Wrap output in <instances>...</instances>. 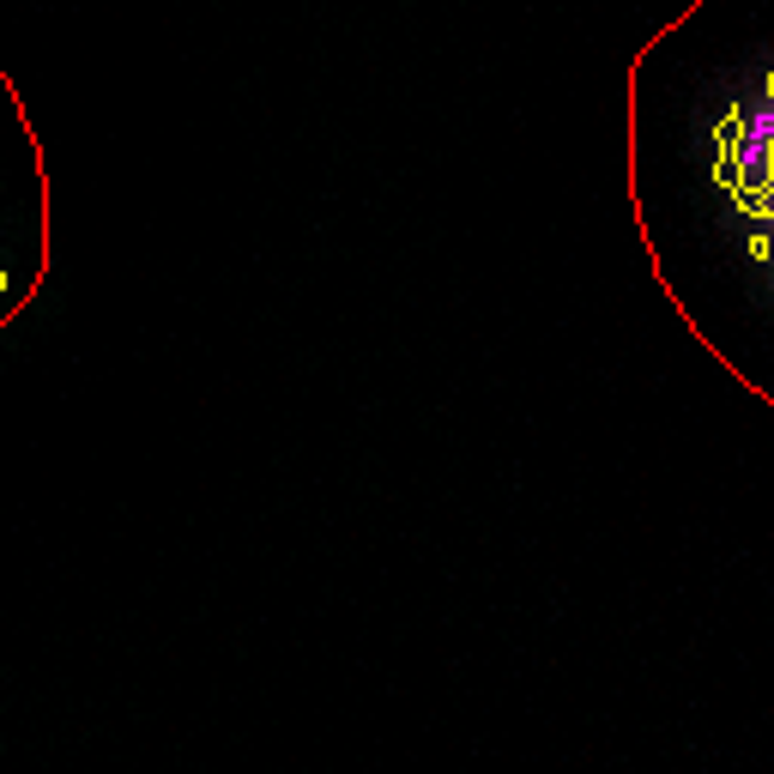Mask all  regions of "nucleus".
I'll list each match as a JSON object with an SVG mask.
<instances>
[{
  "label": "nucleus",
  "instance_id": "obj_1",
  "mask_svg": "<svg viewBox=\"0 0 774 774\" xmlns=\"http://www.w3.org/2000/svg\"><path fill=\"white\" fill-rule=\"evenodd\" d=\"M636 61L672 73L678 151L774 261V12L763 0H695Z\"/></svg>",
  "mask_w": 774,
  "mask_h": 774
}]
</instances>
